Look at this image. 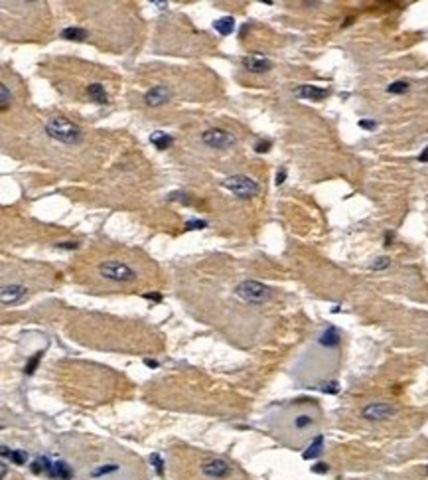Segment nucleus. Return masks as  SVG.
I'll return each instance as SVG.
<instances>
[{
  "instance_id": "nucleus-34",
  "label": "nucleus",
  "mask_w": 428,
  "mask_h": 480,
  "mask_svg": "<svg viewBox=\"0 0 428 480\" xmlns=\"http://www.w3.org/2000/svg\"><path fill=\"white\" fill-rule=\"evenodd\" d=\"M359 127L365 129V131H373L377 127V123L375 121H365V119H363V121H359Z\"/></svg>"
},
{
  "instance_id": "nucleus-7",
  "label": "nucleus",
  "mask_w": 428,
  "mask_h": 480,
  "mask_svg": "<svg viewBox=\"0 0 428 480\" xmlns=\"http://www.w3.org/2000/svg\"><path fill=\"white\" fill-rule=\"evenodd\" d=\"M395 413H396V409L391 403H381V401L369 403L361 409V415L365 419H369V421H383V419H389Z\"/></svg>"
},
{
  "instance_id": "nucleus-4",
  "label": "nucleus",
  "mask_w": 428,
  "mask_h": 480,
  "mask_svg": "<svg viewBox=\"0 0 428 480\" xmlns=\"http://www.w3.org/2000/svg\"><path fill=\"white\" fill-rule=\"evenodd\" d=\"M223 188H227L231 194H235L237 198H253L259 194V184L255 182L253 178L249 176H243V174H235V176H229L223 180Z\"/></svg>"
},
{
  "instance_id": "nucleus-2",
  "label": "nucleus",
  "mask_w": 428,
  "mask_h": 480,
  "mask_svg": "<svg viewBox=\"0 0 428 480\" xmlns=\"http://www.w3.org/2000/svg\"><path fill=\"white\" fill-rule=\"evenodd\" d=\"M235 294L245 303H251V305H263L266 303L268 298L272 296V291L259 283V281H241L237 287H235Z\"/></svg>"
},
{
  "instance_id": "nucleus-14",
  "label": "nucleus",
  "mask_w": 428,
  "mask_h": 480,
  "mask_svg": "<svg viewBox=\"0 0 428 480\" xmlns=\"http://www.w3.org/2000/svg\"><path fill=\"white\" fill-rule=\"evenodd\" d=\"M340 342H342V336H340V332H338V328L335 326H328L324 330V334L320 336V344L326 346V348H333V346H338Z\"/></svg>"
},
{
  "instance_id": "nucleus-8",
  "label": "nucleus",
  "mask_w": 428,
  "mask_h": 480,
  "mask_svg": "<svg viewBox=\"0 0 428 480\" xmlns=\"http://www.w3.org/2000/svg\"><path fill=\"white\" fill-rule=\"evenodd\" d=\"M168 99H170V91H168V87H164V85H156V87L148 89V91L144 93V101L150 107H160V105L168 103Z\"/></svg>"
},
{
  "instance_id": "nucleus-16",
  "label": "nucleus",
  "mask_w": 428,
  "mask_h": 480,
  "mask_svg": "<svg viewBox=\"0 0 428 480\" xmlns=\"http://www.w3.org/2000/svg\"><path fill=\"white\" fill-rule=\"evenodd\" d=\"M150 142L154 144L158 151H166V148H170L172 146V142H174V138L168 135V133H164V131H156V133H152L150 135Z\"/></svg>"
},
{
  "instance_id": "nucleus-29",
  "label": "nucleus",
  "mask_w": 428,
  "mask_h": 480,
  "mask_svg": "<svg viewBox=\"0 0 428 480\" xmlns=\"http://www.w3.org/2000/svg\"><path fill=\"white\" fill-rule=\"evenodd\" d=\"M322 392L324 394H338L340 392V385H338V381H329V383H322Z\"/></svg>"
},
{
  "instance_id": "nucleus-17",
  "label": "nucleus",
  "mask_w": 428,
  "mask_h": 480,
  "mask_svg": "<svg viewBox=\"0 0 428 480\" xmlns=\"http://www.w3.org/2000/svg\"><path fill=\"white\" fill-rule=\"evenodd\" d=\"M322 448H324V437L322 435H318L310 445H308V448L304 451V459L306 461H312V459H316V457H320L322 455Z\"/></svg>"
},
{
  "instance_id": "nucleus-13",
  "label": "nucleus",
  "mask_w": 428,
  "mask_h": 480,
  "mask_svg": "<svg viewBox=\"0 0 428 480\" xmlns=\"http://www.w3.org/2000/svg\"><path fill=\"white\" fill-rule=\"evenodd\" d=\"M87 95H89L91 101H95V103H99V105H107V103H109V95H107L105 87H103L101 83H91V85L87 87Z\"/></svg>"
},
{
  "instance_id": "nucleus-36",
  "label": "nucleus",
  "mask_w": 428,
  "mask_h": 480,
  "mask_svg": "<svg viewBox=\"0 0 428 480\" xmlns=\"http://www.w3.org/2000/svg\"><path fill=\"white\" fill-rule=\"evenodd\" d=\"M144 298H148V301H156V303H160V301H162V294H158V292H146Z\"/></svg>"
},
{
  "instance_id": "nucleus-19",
  "label": "nucleus",
  "mask_w": 428,
  "mask_h": 480,
  "mask_svg": "<svg viewBox=\"0 0 428 480\" xmlns=\"http://www.w3.org/2000/svg\"><path fill=\"white\" fill-rule=\"evenodd\" d=\"M61 38L81 42V40H85V38H87V30L77 28V26H69V28H64V30H61Z\"/></svg>"
},
{
  "instance_id": "nucleus-22",
  "label": "nucleus",
  "mask_w": 428,
  "mask_h": 480,
  "mask_svg": "<svg viewBox=\"0 0 428 480\" xmlns=\"http://www.w3.org/2000/svg\"><path fill=\"white\" fill-rule=\"evenodd\" d=\"M314 423V419H312V415H308V413H302V415H298L296 419H294V427L298 429V431H302V429H306V427H310Z\"/></svg>"
},
{
  "instance_id": "nucleus-5",
  "label": "nucleus",
  "mask_w": 428,
  "mask_h": 480,
  "mask_svg": "<svg viewBox=\"0 0 428 480\" xmlns=\"http://www.w3.org/2000/svg\"><path fill=\"white\" fill-rule=\"evenodd\" d=\"M201 140L209 148H229L235 144V137L223 129H207L201 135Z\"/></svg>"
},
{
  "instance_id": "nucleus-28",
  "label": "nucleus",
  "mask_w": 428,
  "mask_h": 480,
  "mask_svg": "<svg viewBox=\"0 0 428 480\" xmlns=\"http://www.w3.org/2000/svg\"><path fill=\"white\" fill-rule=\"evenodd\" d=\"M270 146H272V140H268V138H264V140H259L257 144H255V151L261 154V153H268L270 151Z\"/></svg>"
},
{
  "instance_id": "nucleus-6",
  "label": "nucleus",
  "mask_w": 428,
  "mask_h": 480,
  "mask_svg": "<svg viewBox=\"0 0 428 480\" xmlns=\"http://www.w3.org/2000/svg\"><path fill=\"white\" fill-rule=\"evenodd\" d=\"M201 474L207 478H213V480H223L231 474V466L223 459H211V461H205L201 464Z\"/></svg>"
},
{
  "instance_id": "nucleus-32",
  "label": "nucleus",
  "mask_w": 428,
  "mask_h": 480,
  "mask_svg": "<svg viewBox=\"0 0 428 480\" xmlns=\"http://www.w3.org/2000/svg\"><path fill=\"white\" fill-rule=\"evenodd\" d=\"M328 470H329V466L326 463H318V464L312 466V472H318V474H326Z\"/></svg>"
},
{
  "instance_id": "nucleus-38",
  "label": "nucleus",
  "mask_w": 428,
  "mask_h": 480,
  "mask_svg": "<svg viewBox=\"0 0 428 480\" xmlns=\"http://www.w3.org/2000/svg\"><path fill=\"white\" fill-rule=\"evenodd\" d=\"M144 364H146L148 368H158V362H156V360H150V358L144 360Z\"/></svg>"
},
{
  "instance_id": "nucleus-27",
  "label": "nucleus",
  "mask_w": 428,
  "mask_h": 480,
  "mask_svg": "<svg viewBox=\"0 0 428 480\" xmlns=\"http://www.w3.org/2000/svg\"><path fill=\"white\" fill-rule=\"evenodd\" d=\"M150 463L154 464V468H156V472L162 476L164 474V461L160 459V455L158 453H154V455H150Z\"/></svg>"
},
{
  "instance_id": "nucleus-37",
  "label": "nucleus",
  "mask_w": 428,
  "mask_h": 480,
  "mask_svg": "<svg viewBox=\"0 0 428 480\" xmlns=\"http://www.w3.org/2000/svg\"><path fill=\"white\" fill-rule=\"evenodd\" d=\"M418 162H428V146H426L424 151L418 154Z\"/></svg>"
},
{
  "instance_id": "nucleus-35",
  "label": "nucleus",
  "mask_w": 428,
  "mask_h": 480,
  "mask_svg": "<svg viewBox=\"0 0 428 480\" xmlns=\"http://www.w3.org/2000/svg\"><path fill=\"white\" fill-rule=\"evenodd\" d=\"M57 247L59 249H77L79 245L75 241H64V243H57Z\"/></svg>"
},
{
  "instance_id": "nucleus-25",
  "label": "nucleus",
  "mask_w": 428,
  "mask_h": 480,
  "mask_svg": "<svg viewBox=\"0 0 428 480\" xmlns=\"http://www.w3.org/2000/svg\"><path fill=\"white\" fill-rule=\"evenodd\" d=\"M10 101H12V95L8 91V85L6 83H0V107H2V111L8 107Z\"/></svg>"
},
{
  "instance_id": "nucleus-39",
  "label": "nucleus",
  "mask_w": 428,
  "mask_h": 480,
  "mask_svg": "<svg viewBox=\"0 0 428 480\" xmlns=\"http://www.w3.org/2000/svg\"><path fill=\"white\" fill-rule=\"evenodd\" d=\"M391 241H393V233H385V245L387 247L391 245Z\"/></svg>"
},
{
  "instance_id": "nucleus-40",
  "label": "nucleus",
  "mask_w": 428,
  "mask_h": 480,
  "mask_svg": "<svg viewBox=\"0 0 428 480\" xmlns=\"http://www.w3.org/2000/svg\"><path fill=\"white\" fill-rule=\"evenodd\" d=\"M2 478H6V463H2Z\"/></svg>"
},
{
  "instance_id": "nucleus-24",
  "label": "nucleus",
  "mask_w": 428,
  "mask_h": 480,
  "mask_svg": "<svg viewBox=\"0 0 428 480\" xmlns=\"http://www.w3.org/2000/svg\"><path fill=\"white\" fill-rule=\"evenodd\" d=\"M116 470H118V464H103L99 468L91 470V476L97 478V476H105V474H111V472H116Z\"/></svg>"
},
{
  "instance_id": "nucleus-21",
  "label": "nucleus",
  "mask_w": 428,
  "mask_h": 480,
  "mask_svg": "<svg viewBox=\"0 0 428 480\" xmlns=\"http://www.w3.org/2000/svg\"><path fill=\"white\" fill-rule=\"evenodd\" d=\"M387 91H389V93H395V95L407 93V91H409V81H403V79H399V81H393V83L387 87Z\"/></svg>"
},
{
  "instance_id": "nucleus-31",
  "label": "nucleus",
  "mask_w": 428,
  "mask_h": 480,
  "mask_svg": "<svg viewBox=\"0 0 428 480\" xmlns=\"http://www.w3.org/2000/svg\"><path fill=\"white\" fill-rule=\"evenodd\" d=\"M170 200H172V202H181V204H188V202H190V200L186 198V194H181V192L170 194Z\"/></svg>"
},
{
  "instance_id": "nucleus-26",
  "label": "nucleus",
  "mask_w": 428,
  "mask_h": 480,
  "mask_svg": "<svg viewBox=\"0 0 428 480\" xmlns=\"http://www.w3.org/2000/svg\"><path fill=\"white\" fill-rule=\"evenodd\" d=\"M391 265V259L389 257H377L371 265H369V269L371 271H383V269H387Z\"/></svg>"
},
{
  "instance_id": "nucleus-3",
  "label": "nucleus",
  "mask_w": 428,
  "mask_h": 480,
  "mask_svg": "<svg viewBox=\"0 0 428 480\" xmlns=\"http://www.w3.org/2000/svg\"><path fill=\"white\" fill-rule=\"evenodd\" d=\"M99 275L115 283H131L136 279V271L122 261H105L99 265Z\"/></svg>"
},
{
  "instance_id": "nucleus-12",
  "label": "nucleus",
  "mask_w": 428,
  "mask_h": 480,
  "mask_svg": "<svg viewBox=\"0 0 428 480\" xmlns=\"http://www.w3.org/2000/svg\"><path fill=\"white\" fill-rule=\"evenodd\" d=\"M71 474H73V472H71L69 464H66L64 461H55V463H51L49 472H48V476L53 478V480H69Z\"/></svg>"
},
{
  "instance_id": "nucleus-30",
  "label": "nucleus",
  "mask_w": 428,
  "mask_h": 480,
  "mask_svg": "<svg viewBox=\"0 0 428 480\" xmlns=\"http://www.w3.org/2000/svg\"><path fill=\"white\" fill-rule=\"evenodd\" d=\"M186 227L188 229H203V227H207V222H203V220H190V222H186Z\"/></svg>"
},
{
  "instance_id": "nucleus-33",
  "label": "nucleus",
  "mask_w": 428,
  "mask_h": 480,
  "mask_svg": "<svg viewBox=\"0 0 428 480\" xmlns=\"http://www.w3.org/2000/svg\"><path fill=\"white\" fill-rule=\"evenodd\" d=\"M284 180H286V168H280L277 172V180H274V182H277V186H280V184H284Z\"/></svg>"
},
{
  "instance_id": "nucleus-23",
  "label": "nucleus",
  "mask_w": 428,
  "mask_h": 480,
  "mask_svg": "<svg viewBox=\"0 0 428 480\" xmlns=\"http://www.w3.org/2000/svg\"><path fill=\"white\" fill-rule=\"evenodd\" d=\"M40 360H42V352H36L32 358L28 360V364H26V368H24V372L28 374V376H32L34 372H36V368H38V364H40Z\"/></svg>"
},
{
  "instance_id": "nucleus-11",
  "label": "nucleus",
  "mask_w": 428,
  "mask_h": 480,
  "mask_svg": "<svg viewBox=\"0 0 428 480\" xmlns=\"http://www.w3.org/2000/svg\"><path fill=\"white\" fill-rule=\"evenodd\" d=\"M243 66L253 73H263V71H268L272 68V62L263 55H249V57L243 59Z\"/></svg>"
},
{
  "instance_id": "nucleus-10",
  "label": "nucleus",
  "mask_w": 428,
  "mask_h": 480,
  "mask_svg": "<svg viewBox=\"0 0 428 480\" xmlns=\"http://www.w3.org/2000/svg\"><path fill=\"white\" fill-rule=\"evenodd\" d=\"M328 89L318 87V85H300L296 89V97L300 99H308V101H322L328 97Z\"/></svg>"
},
{
  "instance_id": "nucleus-15",
  "label": "nucleus",
  "mask_w": 428,
  "mask_h": 480,
  "mask_svg": "<svg viewBox=\"0 0 428 480\" xmlns=\"http://www.w3.org/2000/svg\"><path fill=\"white\" fill-rule=\"evenodd\" d=\"M213 30H215L217 34H221V36H229L235 30V20L231 16H221V18H217L215 22H213Z\"/></svg>"
},
{
  "instance_id": "nucleus-1",
  "label": "nucleus",
  "mask_w": 428,
  "mask_h": 480,
  "mask_svg": "<svg viewBox=\"0 0 428 480\" xmlns=\"http://www.w3.org/2000/svg\"><path fill=\"white\" fill-rule=\"evenodd\" d=\"M46 133L53 140L66 142V144L79 142V138H81V129L77 125H73L71 121H67V119H64V117H51L48 121V125H46Z\"/></svg>"
},
{
  "instance_id": "nucleus-18",
  "label": "nucleus",
  "mask_w": 428,
  "mask_h": 480,
  "mask_svg": "<svg viewBox=\"0 0 428 480\" xmlns=\"http://www.w3.org/2000/svg\"><path fill=\"white\" fill-rule=\"evenodd\" d=\"M2 459H10L12 464H26L28 453L26 451H20V448H16V451H10L6 445H2Z\"/></svg>"
},
{
  "instance_id": "nucleus-20",
  "label": "nucleus",
  "mask_w": 428,
  "mask_h": 480,
  "mask_svg": "<svg viewBox=\"0 0 428 480\" xmlns=\"http://www.w3.org/2000/svg\"><path fill=\"white\" fill-rule=\"evenodd\" d=\"M49 466H51V463H49L46 457H38V459L32 463V472H34V474H46V476H48Z\"/></svg>"
},
{
  "instance_id": "nucleus-41",
  "label": "nucleus",
  "mask_w": 428,
  "mask_h": 480,
  "mask_svg": "<svg viewBox=\"0 0 428 480\" xmlns=\"http://www.w3.org/2000/svg\"><path fill=\"white\" fill-rule=\"evenodd\" d=\"M426 474H428V464H426Z\"/></svg>"
},
{
  "instance_id": "nucleus-9",
  "label": "nucleus",
  "mask_w": 428,
  "mask_h": 480,
  "mask_svg": "<svg viewBox=\"0 0 428 480\" xmlns=\"http://www.w3.org/2000/svg\"><path fill=\"white\" fill-rule=\"evenodd\" d=\"M28 289L22 285H4L2 292H0V298H2V305H16L26 296Z\"/></svg>"
}]
</instances>
